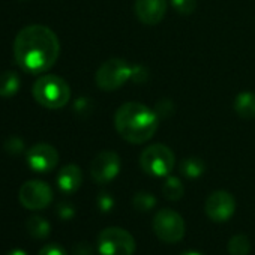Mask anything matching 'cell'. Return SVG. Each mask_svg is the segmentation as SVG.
Returning <instances> with one entry per match:
<instances>
[{"instance_id":"6da1fadb","label":"cell","mask_w":255,"mask_h":255,"mask_svg":"<svg viewBox=\"0 0 255 255\" xmlns=\"http://www.w3.org/2000/svg\"><path fill=\"white\" fill-rule=\"evenodd\" d=\"M60 54L57 35L44 24L23 27L14 41V57L18 66L29 74L50 71Z\"/></svg>"},{"instance_id":"7a4b0ae2","label":"cell","mask_w":255,"mask_h":255,"mask_svg":"<svg viewBox=\"0 0 255 255\" xmlns=\"http://www.w3.org/2000/svg\"><path fill=\"white\" fill-rule=\"evenodd\" d=\"M158 120L156 111L140 102H126L120 105L114 114L117 134L131 144L149 141L158 129Z\"/></svg>"},{"instance_id":"3957f363","label":"cell","mask_w":255,"mask_h":255,"mask_svg":"<svg viewBox=\"0 0 255 255\" xmlns=\"http://www.w3.org/2000/svg\"><path fill=\"white\" fill-rule=\"evenodd\" d=\"M32 95L35 101L44 108L59 110L69 102L71 87L62 77L47 74L35 81L32 87Z\"/></svg>"},{"instance_id":"277c9868","label":"cell","mask_w":255,"mask_h":255,"mask_svg":"<svg viewBox=\"0 0 255 255\" xmlns=\"http://www.w3.org/2000/svg\"><path fill=\"white\" fill-rule=\"evenodd\" d=\"M176 156L170 147L165 144H152L147 146L140 155L141 170L152 177H167L174 168Z\"/></svg>"},{"instance_id":"5b68a950","label":"cell","mask_w":255,"mask_h":255,"mask_svg":"<svg viewBox=\"0 0 255 255\" xmlns=\"http://www.w3.org/2000/svg\"><path fill=\"white\" fill-rule=\"evenodd\" d=\"M132 78V66L123 59H110L104 62L95 75V83L101 90L113 92L120 89Z\"/></svg>"},{"instance_id":"8992f818","label":"cell","mask_w":255,"mask_h":255,"mask_svg":"<svg viewBox=\"0 0 255 255\" xmlns=\"http://www.w3.org/2000/svg\"><path fill=\"white\" fill-rule=\"evenodd\" d=\"M98 251L101 255H132L135 239L123 228L108 227L98 236Z\"/></svg>"},{"instance_id":"52a82bcc","label":"cell","mask_w":255,"mask_h":255,"mask_svg":"<svg viewBox=\"0 0 255 255\" xmlns=\"http://www.w3.org/2000/svg\"><path fill=\"white\" fill-rule=\"evenodd\" d=\"M153 231L165 243H179L185 237V221L173 209H161L153 216Z\"/></svg>"},{"instance_id":"ba28073f","label":"cell","mask_w":255,"mask_h":255,"mask_svg":"<svg viewBox=\"0 0 255 255\" xmlns=\"http://www.w3.org/2000/svg\"><path fill=\"white\" fill-rule=\"evenodd\" d=\"M18 200L29 210H42L53 201V189L42 180H29L20 188Z\"/></svg>"},{"instance_id":"9c48e42d","label":"cell","mask_w":255,"mask_h":255,"mask_svg":"<svg viewBox=\"0 0 255 255\" xmlns=\"http://www.w3.org/2000/svg\"><path fill=\"white\" fill-rule=\"evenodd\" d=\"M120 156L116 152L104 150L98 153L90 162V177L99 185L110 183L120 173Z\"/></svg>"},{"instance_id":"30bf717a","label":"cell","mask_w":255,"mask_h":255,"mask_svg":"<svg viewBox=\"0 0 255 255\" xmlns=\"http://www.w3.org/2000/svg\"><path fill=\"white\" fill-rule=\"evenodd\" d=\"M204 212L213 222H225L236 212V200L227 191H213L204 203Z\"/></svg>"},{"instance_id":"8fae6325","label":"cell","mask_w":255,"mask_h":255,"mask_svg":"<svg viewBox=\"0 0 255 255\" xmlns=\"http://www.w3.org/2000/svg\"><path fill=\"white\" fill-rule=\"evenodd\" d=\"M26 161L33 171L50 173L59 164V153L51 144L38 143L26 152Z\"/></svg>"},{"instance_id":"7c38bea8","label":"cell","mask_w":255,"mask_h":255,"mask_svg":"<svg viewBox=\"0 0 255 255\" xmlns=\"http://www.w3.org/2000/svg\"><path fill=\"white\" fill-rule=\"evenodd\" d=\"M168 0H135L134 11L137 18L146 26H156L167 14Z\"/></svg>"},{"instance_id":"4fadbf2b","label":"cell","mask_w":255,"mask_h":255,"mask_svg":"<svg viewBox=\"0 0 255 255\" xmlns=\"http://www.w3.org/2000/svg\"><path fill=\"white\" fill-rule=\"evenodd\" d=\"M83 182L81 168L75 164L65 165L57 174V186L65 194H74L78 191Z\"/></svg>"},{"instance_id":"5bb4252c","label":"cell","mask_w":255,"mask_h":255,"mask_svg":"<svg viewBox=\"0 0 255 255\" xmlns=\"http://www.w3.org/2000/svg\"><path fill=\"white\" fill-rule=\"evenodd\" d=\"M21 86V78L15 71H3L0 72V96L12 98L18 93Z\"/></svg>"},{"instance_id":"9a60e30c","label":"cell","mask_w":255,"mask_h":255,"mask_svg":"<svg viewBox=\"0 0 255 255\" xmlns=\"http://www.w3.org/2000/svg\"><path fill=\"white\" fill-rule=\"evenodd\" d=\"M234 111L242 119L255 117V93L242 92L234 99Z\"/></svg>"},{"instance_id":"2e32d148","label":"cell","mask_w":255,"mask_h":255,"mask_svg":"<svg viewBox=\"0 0 255 255\" xmlns=\"http://www.w3.org/2000/svg\"><path fill=\"white\" fill-rule=\"evenodd\" d=\"M179 170H180V174L186 179H198L206 171V164L203 159L197 156H189L180 162Z\"/></svg>"},{"instance_id":"e0dca14e","label":"cell","mask_w":255,"mask_h":255,"mask_svg":"<svg viewBox=\"0 0 255 255\" xmlns=\"http://www.w3.org/2000/svg\"><path fill=\"white\" fill-rule=\"evenodd\" d=\"M26 227H27L29 234H30L32 237H35V239H47V237L50 236V233H51V225H50V222H48L45 218L39 216V215L30 216V218L27 219Z\"/></svg>"},{"instance_id":"ac0fdd59","label":"cell","mask_w":255,"mask_h":255,"mask_svg":"<svg viewBox=\"0 0 255 255\" xmlns=\"http://www.w3.org/2000/svg\"><path fill=\"white\" fill-rule=\"evenodd\" d=\"M162 194L170 201H179L185 194L182 180L176 176H167V179L162 185Z\"/></svg>"},{"instance_id":"d6986e66","label":"cell","mask_w":255,"mask_h":255,"mask_svg":"<svg viewBox=\"0 0 255 255\" xmlns=\"http://www.w3.org/2000/svg\"><path fill=\"white\" fill-rule=\"evenodd\" d=\"M251 251V242L245 234H236L228 240V252L231 255H248Z\"/></svg>"},{"instance_id":"ffe728a7","label":"cell","mask_w":255,"mask_h":255,"mask_svg":"<svg viewBox=\"0 0 255 255\" xmlns=\"http://www.w3.org/2000/svg\"><path fill=\"white\" fill-rule=\"evenodd\" d=\"M132 206L138 212H149L156 206V197L150 192H138L132 198Z\"/></svg>"},{"instance_id":"44dd1931","label":"cell","mask_w":255,"mask_h":255,"mask_svg":"<svg viewBox=\"0 0 255 255\" xmlns=\"http://www.w3.org/2000/svg\"><path fill=\"white\" fill-rule=\"evenodd\" d=\"M174 11L180 15H191L197 8V0H170Z\"/></svg>"},{"instance_id":"7402d4cb","label":"cell","mask_w":255,"mask_h":255,"mask_svg":"<svg viewBox=\"0 0 255 255\" xmlns=\"http://www.w3.org/2000/svg\"><path fill=\"white\" fill-rule=\"evenodd\" d=\"M24 141L20 138V137H9L6 141H5V150L9 153V155H21L24 152Z\"/></svg>"},{"instance_id":"603a6c76","label":"cell","mask_w":255,"mask_h":255,"mask_svg":"<svg viewBox=\"0 0 255 255\" xmlns=\"http://www.w3.org/2000/svg\"><path fill=\"white\" fill-rule=\"evenodd\" d=\"M96 206L102 213H108L114 207V198L108 192H101L96 198Z\"/></svg>"},{"instance_id":"cb8c5ba5","label":"cell","mask_w":255,"mask_h":255,"mask_svg":"<svg viewBox=\"0 0 255 255\" xmlns=\"http://www.w3.org/2000/svg\"><path fill=\"white\" fill-rule=\"evenodd\" d=\"M155 111L158 114V117H168L173 114L174 111V107H173V102L170 99H162L156 104L155 107Z\"/></svg>"},{"instance_id":"d4e9b609","label":"cell","mask_w":255,"mask_h":255,"mask_svg":"<svg viewBox=\"0 0 255 255\" xmlns=\"http://www.w3.org/2000/svg\"><path fill=\"white\" fill-rule=\"evenodd\" d=\"M57 215L62 218V219H71L74 215H75V209L71 203H59L57 204Z\"/></svg>"},{"instance_id":"484cf974","label":"cell","mask_w":255,"mask_h":255,"mask_svg":"<svg viewBox=\"0 0 255 255\" xmlns=\"http://www.w3.org/2000/svg\"><path fill=\"white\" fill-rule=\"evenodd\" d=\"M147 77H149V74H147V69L144 66H141V65L132 66V78L131 80H134L135 83L140 84V83H144L147 80Z\"/></svg>"},{"instance_id":"4316f807","label":"cell","mask_w":255,"mask_h":255,"mask_svg":"<svg viewBox=\"0 0 255 255\" xmlns=\"http://www.w3.org/2000/svg\"><path fill=\"white\" fill-rule=\"evenodd\" d=\"M38 255H68V254L60 245H47L39 251Z\"/></svg>"},{"instance_id":"83f0119b","label":"cell","mask_w":255,"mask_h":255,"mask_svg":"<svg viewBox=\"0 0 255 255\" xmlns=\"http://www.w3.org/2000/svg\"><path fill=\"white\" fill-rule=\"evenodd\" d=\"M72 254L74 255H93V249L90 246V243L87 242H80L74 246L72 249Z\"/></svg>"},{"instance_id":"f1b7e54d","label":"cell","mask_w":255,"mask_h":255,"mask_svg":"<svg viewBox=\"0 0 255 255\" xmlns=\"http://www.w3.org/2000/svg\"><path fill=\"white\" fill-rule=\"evenodd\" d=\"M74 110H75L77 113H80V114H86V113H89V110H90V101H89L87 98L81 96L80 99H77V101H75Z\"/></svg>"},{"instance_id":"f546056e","label":"cell","mask_w":255,"mask_h":255,"mask_svg":"<svg viewBox=\"0 0 255 255\" xmlns=\"http://www.w3.org/2000/svg\"><path fill=\"white\" fill-rule=\"evenodd\" d=\"M6 255H27V252H24L23 249H14V251H11Z\"/></svg>"},{"instance_id":"4dcf8cb0","label":"cell","mask_w":255,"mask_h":255,"mask_svg":"<svg viewBox=\"0 0 255 255\" xmlns=\"http://www.w3.org/2000/svg\"><path fill=\"white\" fill-rule=\"evenodd\" d=\"M180 255H203V254L195 252V251H186V252H183V254H180Z\"/></svg>"},{"instance_id":"1f68e13d","label":"cell","mask_w":255,"mask_h":255,"mask_svg":"<svg viewBox=\"0 0 255 255\" xmlns=\"http://www.w3.org/2000/svg\"><path fill=\"white\" fill-rule=\"evenodd\" d=\"M17 2H29V0H17Z\"/></svg>"}]
</instances>
